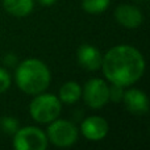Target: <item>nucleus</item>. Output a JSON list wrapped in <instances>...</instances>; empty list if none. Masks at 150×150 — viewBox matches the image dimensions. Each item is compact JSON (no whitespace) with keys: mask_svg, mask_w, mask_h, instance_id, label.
<instances>
[{"mask_svg":"<svg viewBox=\"0 0 150 150\" xmlns=\"http://www.w3.org/2000/svg\"><path fill=\"white\" fill-rule=\"evenodd\" d=\"M105 78L121 87L134 84L145 71V59L140 50L129 45H119L105 53L101 61Z\"/></svg>","mask_w":150,"mask_h":150,"instance_id":"f257e3e1","label":"nucleus"},{"mask_svg":"<svg viewBox=\"0 0 150 150\" xmlns=\"http://www.w3.org/2000/svg\"><path fill=\"white\" fill-rule=\"evenodd\" d=\"M33 0H3V7L9 15L25 17L33 11Z\"/></svg>","mask_w":150,"mask_h":150,"instance_id":"9b49d317","label":"nucleus"},{"mask_svg":"<svg viewBox=\"0 0 150 150\" xmlns=\"http://www.w3.org/2000/svg\"><path fill=\"white\" fill-rule=\"evenodd\" d=\"M16 83L28 95L41 93L50 84V71L42 61L29 58L16 69Z\"/></svg>","mask_w":150,"mask_h":150,"instance_id":"f03ea898","label":"nucleus"},{"mask_svg":"<svg viewBox=\"0 0 150 150\" xmlns=\"http://www.w3.org/2000/svg\"><path fill=\"white\" fill-rule=\"evenodd\" d=\"M122 96H124V87L117 84H112L109 87V100L112 101H121Z\"/></svg>","mask_w":150,"mask_h":150,"instance_id":"dca6fc26","label":"nucleus"},{"mask_svg":"<svg viewBox=\"0 0 150 150\" xmlns=\"http://www.w3.org/2000/svg\"><path fill=\"white\" fill-rule=\"evenodd\" d=\"M108 122L100 116L87 117L80 125L83 136L90 141H100L108 134Z\"/></svg>","mask_w":150,"mask_h":150,"instance_id":"0eeeda50","label":"nucleus"},{"mask_svg":"<svg viewBox=\"0 0 150 150\" xmlns=\"http://www.w3.org/2000/svg\"><path fill=\"white\" fill-rule=\"evenodd\" d=\"M0 127L8 134H15L16 132L20 128V124H18V120L15 119L12 116H4L0 120Z\"/></svg>","mask_w":150,"mask_h":150,"instance_id":"4468645a","label":"nucleus"},{"mask_svg":"<svg viewBox=\"0 0 150 150\" xmlns=\"http://www.w3.org/2000/svg\"><path fill=\"white\" fill-rule=\"evenodd\" d=\"M111 0H82V7L90 15H100L109 7Z\"/></svg>","mask_w":150,"mask_h":150,"instance_id":"ddd939ff","label":"nucleus"},{"mask_svg":"<svg viewBox=\"0 0 150 150\" xmlns=\"http://www.w3.org/2000/svg\"><path fill=\"white\" fill-rule=\"evenodd\" d=\"M82 96V88L76 82H66L59 90V100L66 104H74Z\"/></svg>","mask_w":150,"mask_h":150,"instance_id":"f8f14e48","label":"nucleus"},{"mask_svg":"<svg viewBox=\"0 0 150 150\" xmlns=\"http://www.w3.org/2000/svg\"><path fill=\"white\" fill-rule=\"evenodd\" d=\"M11 83H12V79H11L9 73L5 69L0 67V93L5 92L11 87Z\"/></svg>","mask_w":150,"mask_h":150,"instance_id":"2eb2a0df","label":"nucleus"},{"mask_svg":"<svg viewBox=\"0 0 150 150\" xmlns=\"http://www.w3.org/2000/svg\"><path fill=\"white\" fill-rule=\"evenodd\" d=\"M13 146L17 150H45L47 148V137L37 127L18 128L15 133Z\"/></svg>","mask_w":150,"mask_h":150,"instance_id":"39448f33","label":"nucleus"},{"mask_svg":"<svg viewBox=\"0 0 150 150\" xmlns=\"http://www.w3.org/2000/svg\"><path fill=\"white\" fill-rule=\"evenodd\" d=\"M40 4L41 5H45V7H50V5H53L54 3H57V0H38Z\"/></svg>","mask_w":150,"mask_h":150,"instance_id":"a211bd4d","label":"nucleus"},{"mask_svg":"<svg viewBox=\"0 0 150 150\" xmlns=\"http://www.w3.org/2000/svg\"><path fill=\"white\" fill-rule=\"evenodd\" d=\"M82 96L84 103L92 109H100L109 100V87L105 80L100 78L90 79L84 84L82 91Z\"/></svg>","mask_w":150,"mask_h":150,"instance_id":"423d86ee","label":"nucleus"},{"mask_svg":"<svg viewBox=\"0 0 150 150\" xmlns=\"http://www.w3.org/2000/svg\"><path fill=\"white\" fill-rule=\"evenodd\" d=\"M78 61L83 69L88 71H95L99 67H101L103 55L98 47L88 44H83L78 49Z\"/></svg>","mask_w":150,"mask_h":150,"instance_id":"9d476101","label":"nucleus"},{"mask_svg":"<svg viewBox=\"0 0 150 150\" xmlns=\"http://www.w3.org/2000/svg\"><path fill=\"white\" fill-rule=\"evenodd\" d=\"M115 17L120 25L128 29H134L142 24V12L137 7L130 4H121L115 11Z\"/></svg>","mask_w":150,"mask_h":150,"instance_id":"6e6552de","label":"nucleus"},{"mask_svg":"<svg viewBox=\"0 0 150 150\" xmlns=\"http://www.w3.org/2000/svg\"><path fill=\"white\" fill-rule=\"evenodd\" d=\"M61 100L52 93H37L29 105L30 116L37 122L46 124L58 119L61 113Z\"/></svg>","mask_w":150,"mask_h":150,"instance_id":"7ed1b4c3","label":"nucleus"},{"mask_svg":"<svg viewBox=\"0 0 150 150\" xmlns=\"http://www.w3.org/2000/svg\"><path fill=\"white\" fill-rule=\"evenodd\" d=\"M4 62H5V65L7 66H13V65H16L17 59H16V57L13 54H8V55H5Z\"/></svg>","mask_w":150,"mask_h":150,"instance_id":"f3484780","label":"nucleus"},{"mask_svg":"<svg viewBox=\"0 0 150 150\" xmlns=\"http://www.w3.org/2000/svg\"><path fill=\"white\" fill-rule=\"evenodd\" d=\"M122 100H124L128 111L134 115H144L149 111L148 96L137 88H129V90L124 91Z\"/></svg>","mask_w":150,"mask_h":150,"instance_id":"1a4fd4ad","label":"nucleus"},{"mask_svg":"<svg viewBox=\"0 0 150 150\" xmlns=\"http://www.w3.org/2000/svg\"><path fill=\"white\" fill-rule=\"evenodd\" d=\"M47 141L59 148H67L78 140V129L67 120H53L47 128Z\"/></svg>","mask_w":150,"mask_h":150,"instance_id":"20e7f679","label":"nucleus"}]
</instances>
